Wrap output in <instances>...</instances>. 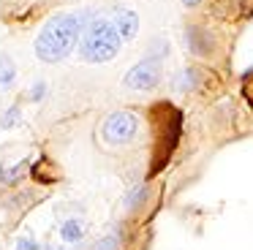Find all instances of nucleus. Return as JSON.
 I'll return each mask as SVG.
<instances>
[{
	"label": "nucleus",
	"instance_id": "1",
	"mask_svg": "<svg viewBox=\"0 0 253 250\" xmlns=\"http://www.w3.org/2000/svg\"><path fill=\"white\" fill-rule=\"evenodd\" d=\"M95 16V11H66V14L52 16L49 22H44L41 33L36 36V57L41 63H60L74 52L79 41H82L84 27L90 25V19Z\"/></svg>",
	"mask_w": 253,
	"mask_h": 250
},
{
	"label": "nucleus",
	"instance_id": "2",
	"mask_svg": "<svg viewBox=\"0 0 253 250\" xmlns=\"http://www.w3.org/2000/svg\"><path fill=\"white\" fill-rule=\"evenodd\" d=\"M120 46H123V36L117 30V25L112 22V16L95 14L82 33L79 54H82L84 63H109L120 54Z\"/></svg>",
	"mask_w": 253,
	"mask_h": 250
},
{
	"label": "nucleus",
	"instance_id": "3",
	"mask_svg": "<svg viewBox=\"0 0 253 250\" xmlns=\"http://www.w3.org/2000/svg\"><path fill=\"white\" fill-rule=\"evenodd\" d=\"M161 79H164V60L147 54V57H142L136 65H131L126 71L123 84L128 90H136V92H150L161 84Z\"/></svg>",
	"mask_w": 253,
	"mask_h": 250
},
{
	"label": "nucleus",
	"instance_id": "4",
	"mask_svg": "<svg viewBox=\"0 0 253 250\" xmlns=\"http://www.w3.org/2000/svg\"><path fill=\"white\" fill-rule=\"evenodd\" d=\"M139 133V117L133 112H112L109 117L101 123V139L106 144H128Z\"/></svg>",
	"mask_w": 253,
	"mask_h": 250
},
{
	"label": "nucleus",
	"instance_id": "5",
	"mask_svg": "<svg viewBox=\"0 0 253 250\" xmlns=\"http://www.w3.org/2000/svg\"><path fill=\"white\" fill-rule=\"evenodd\" d=\"M185 46H188V52L196 54V57H207V54H212V49H215V38H212V33H210L207 27L188 25L185 27Z\"/></svg>",
	"mask_w": 253,
	"mask_h": 250
},
{
	"label": "nucleus",
	"instance_id": "6",
	"mask_svg": "<svg viewBox=\"0 0 253 250\" xmlns=\"http://www.w3.org/2000/svg\"><path fill=\"white\" fill-rule=\"evenodd\" d=\"M112 22L117 25L123 41H133V38L139 36V14L136 11L126 8V5H117V8L112 11Z\"/></svg>",
	"mask_w": 253,
	"mask_h": 250
},
{
	"label": "nucleus",
	"instance_id": "7",
	"mask_svg": "<svg viewBox=\"0 0 253 250\" xmlns=\"http://www.w3.org/2000/svg\"><path fill=\"white\" fill-rule=\"evenodd\" d=\"M199 87H202V71L196 65H188L171 76V92H193Z\"/></svg>",
	"mask_w": 253,
	"mask_h": 250
},
{
	"label": "nucleus",
	"instance_id": "8",
	"mask_svg": "<svg viewBox=\"0 0 253 250\" xmlns=\"http://www.w3.org/2000/svg\"><path fill=\"white\" fill-rule=\"evenodd\" d=\"M17 82V65L8 54H0V92H6Z\"/></svg>",
	"mask_w": 253,
	"mask_h": 250
},
{
	"label": "nucleus",
	"instance_id": "9",
	"mask_svg": "<svg viewBox=\"0 0 253 250\" xmlns=\"http://www.w3.org/2000/svg\"><path fill=\"white\" fill-rule=\"evenodd\" d=\"M84 231H87V226H84L79 217H68L66 223L60 226V237L63 242H79V239L84 237Z\"/></svg>",
	"mask_w": 253,
	"mask_h": 250
},
{
	"label": "nucleus",
	"instance_id": "10",
	"mask_svg": "<svg viewBox=\"0 0 253 250\" xmlns=\"http://www.w3.org/2000/svg\"><path fill=\"white\" fill-rule=\"evenodd\" d=\"M144 199H147V185L139 182V185H133V188L126 193V199H123V207H126V209H136L139 204H144Z\"/></svg>",
	"mask_w": 253,
	"mask_h": 250
},
{
	"label": "nucleus",
	"instance_id": "11",
	"mask_svg": "<svg viewBox=\"0 0 253 250\" xmlns=\"http://www.w3.org/2000/svg\"><path fill=\"white\" fill-rule=\"evenodd\" d=\"M25 171H28V163H25V161L14 163L11 168H0V182H3V185H14V182L22 179Z\"/></svg>",
	"mask_w": 253,
	"mask_h": 250
},
{
	"label": "nucleus",
	"instance_id": "12",
	"mask_svg": "<svg viewBox=\"0 0 253 250\" xmlns=\"http://www.w3.org/2000/svg\"><path fill=\"white\" fill-rule=\"evenodd\" d=\"M19 120H22V109H19V103H14L0 114V130H11L14 125H19Z\"/></svg>",
	"mask_w": 253,
	"mask_h": 250
},
{
	"label": "nucleus",
	"instance_id": "13",
	"mask_svg": "<svg viewBox=\"0 0 253 250\" xmlns=\"http://www.w3.org/2000/svg\"><path fill=\"white\" fill-rule=\"evenodd\" d=\"M117 248H120V228H112V231L104 234L90 250H117Z\"/></svg>",
	"mask_w": 253,
	"mask_h": 250
},
{
	"label": "nucleus",
	"instance_id": "14",
	"mask_svg": "<svg viewBox=\"0 0 253 250\" xmlns=\"http://www.w3.org/2000/svg\"><path fill=\"white\" fill-rule=\"evenodd\" d=\"M147 54H153V57H161L164 60L166 54H169V41L166 38H155L153 43H150V52Z\"/></svg>",
	"mask_w": 253,
	"mask_h": 250
},
{
	"label": "nucleus",
	"instance_id": "15",
	"mask_svg": "<svg viewBox=\"0 0 253 250\" xmlns=\"http://www.w3.org/2000/svg\"><path fill=\"white\" fill-rule=\"evenodd\" d=\"M17 250H41V245L33 237H19L17 239Z\"/></svg>",
	"mask_w": 253,
	"mask_h": 250
},
{
	"label": "nucleus",
	"instance_id": "16",
	"mask_svg": "<svg viewBox=\"0 0 253 250\" xmlns=\"http://www.w3.org/2000/svg\"><path fill=\"white\" fill-rule=\"evenodd\" d=\"M44 95H46V84L44 82H36L33 90H30V101H41Z\"/></svg>",
	"mask_w": 253,
	"mask_h": 250
},
{
	"label": "nucleus",
	"instance_id": "17",
	"mask_svg": "<svg viewBox=\"0 0 253 250\" xmlns=\"http://www.w3.org/2000/svg\"><path fill=\"white\" fill-rule=\"evenodd\" d=\"M204 0H182V5H185V8H196V5H202Z\"/></svg>",
	"mask_w": 253,
	"mask_h": 250
},
{
	"label": "nucleus",
	"instance_id": "18",
	"mask_svg": "<svg viewBox=\"0 0 253 250\" xmlns=\"http://www.w3.org/2000/svg\"><path fill=\"white\" fill-rule=\"evenodd\" d=\"M55 250H66V248H55Z\"/></svg>",
	"mask_w": 253,
	"mask_h": 250
}]
</instances>
